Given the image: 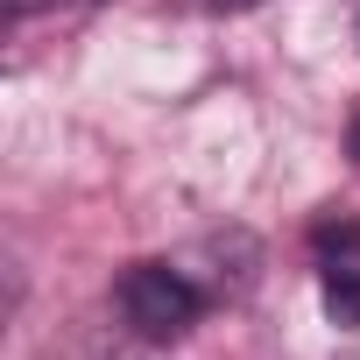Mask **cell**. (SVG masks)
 <instances>
[{"label": "cell", "mask_w": 360, "mask_h": 360, "mask_svg": "<svg viewBox=\"0 0 360 360\" xmlns=\"http://www.w3.org/2000/svg\"><path fill=\"white\" fill-rule=\"evenodd\" d=\"M120 318L141 332V339H184L205 311V290L191 283V269H176V262H134L113 290Z\"/></svg>", "instance_id": "obj_1"}, {"label": "cell", "mask_w": 360, "mask_h": 360, "mask_svg": "<svg viewBox=\"0 0 360 360\" xmlns=\"http://www.w3.org/2000/svg\"><path fill=\"white\" fill-rule=\"evenodd\" d=\"M311 240H318V269H360V219H325Z\"/></svg>", "instance_id": "obj_2"}, {"label": "cell", "mask_w": 360, "mask_h": 360, "mask_svg": "<svg viewBox=\"0 0 360 360\" xmlns=\"http://www.w3.org/2000/svg\"><path fill=\"white\" fill-rule=\"evenodd\" d=\"M325 311L332 325H360V269H325Z\"/></svg>", "instance_id": "obj_3"}, {"label": "cell", "mask_w": 360, "mask_h": 360, "mask_svg": "<svg viewBox=\"0 0 360 360\" xmlns=\"http://www.w3.org/2000/svg\"><path fill=\"white\" fill-rule=\"evenodd\" d=\"M212 15H240V8H262V0H205Z\"/></svg>", "instance_id": "obj_4"}, {"label": "cell", "mask_w": 360, "mask_h": 360, "mask_svg": "<svg viewBox=\"0 0 360 360\" xmlns=\"http://www.w3.org/2000/svg\"><path fill=\"white\" fill-rule=\"evenodd\" d=\"M8 8H15V22H22V15H36V8H57V0H8Z\"/></svg>", "instance_id": "obj_5"}, {"label": "cell", "mask_w": 360, "mask_h": 360, "mask_svg": "<svg viewBox=\"0 0 360 360\" xmlns=\"http://www.w3.org/2000/svg\"><path fill=\"white\" fill-rule=\"evenodd\" d=\"M346 148H353V162H360V113H353V127H346Z\"/></svg>", "instance_id": "obj_6"}]
</instances>
